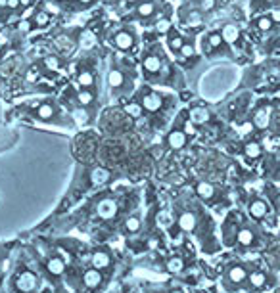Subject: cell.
Returning <instances> with one entry per match:
<instances>
[{"label": "cell", "instance_id": "4dcf8cb0", "mask_svg": "<svg viewBox=\"0 0 280 293\" xmlns=\"http://www.w3.org/2000/svg\"><path fill=\"white\" fill-rule=\"evenodd\" d=\"M171 27H173V25H171V21H169L167 17H163V19H160V21L156 23V31H158L160 35H167V33L171 31Z\"/></svg>", "mask_w": 280, "mask_h": 293}, {"label": "cell", "instance_id": "9a60e30c", "mask_svg": "<svg viewBox=\"0 0 280 293\" xmlns=\"http://www.w3.org/2000/svg\"><path fill=\"white\" fill-rule=\"evenodd\" d=\"M178 226H180V230H184V232H192L194 226H196V217H194V213H182V215L178 217Z\"/></svg>", "mask_w": 280, "mask_h": 293}, {"label": "cell", "instance_id": "83f0119b", "mask_svg": "<svg viewBox=\"0 0 280 293\" xmlns=\"http://www.w3.org/2000/svg\"><path fill=\"white\" fill-rule=\"evenodd\" d=\"M250 284L253 286V288H263L267 284V276L263 274V272H259V270H255V272H251L250 274Z\"/></svg>", "mask_w": 280, "mask_h": 293}, {"label": "cell", "instance_id": "2e32d148", "mask_svg": "<svg viewBox=\"0 0 280 293\" xmlns=\"http://www.w3.org/2000/svg\"><path fill=\"white\" fill-rule=\"evenodd\" d=\"M269 121H271V111L269 109H259L255 115H253V125L257 129H267L269 127Z\"/></svg>", "mask_w": 280, "mask_h": 293}, {"label": "cell", "instance_id": "9c48e42d", "mask_svg": "<svg viewBox=\"0 0 280 293\" xmlns=\"http://www.w3.org/2000/svg\"><path fill=\"white\" fill-rule=\"evenodd\" d=\"M182 44H184L182 35H180L175 27H171V31L167 33V48H169L173 54H178V52H180V48H182Z\"/></svg>", "mask_w": 280, "mask_h": 293}, {"label": "cell", "instance_id": "484cf974", "mask_svg": "<svg viewBox=\"0 0 280 293\" xmlns=\"http://www.w3.org/2000/svg\"><path fill=\"white\" fill-rule=\"evenodd\" d=\"M182 268H184V261H182L180 257H171V259L167 261V270H169L171 274L182 272Z\"/></svg>", "mask_w": 280, "mask_h": 293}, {"label": "cell", "instance_id": "1f68e13d", "mask_svg": "<svg viewBox=\"0 0 280 293\" xmlns=\"http://www.w3.org/2000/svg\"><path fill=\"white\" fill-rule=\"evenodd\" d=\"M125 230H127V232H131V234L138 232V230H140V219H136V217L127 219V222H125Z\"/></svg>", "mask_w": 280, "mask_h": 293}, {"label": "cell", "instance_id": "4316f807", "mask_svg": "<svg viewBox=\"0 0 280 293\" xmlns=\"http://www.w3.org/2000/svg\"><path fill=\"white\" fill-rule=\"evenodd\" d=\"M79 43L83 48H92L94 44H96V35L92 33V31H83V35H81V39H79Z\"/></svg>", "mask_w": 280, "mask_h": 293}, {"label": "cell", "instance_id": "b9f144b4", "mask_svg": "<svg viewBox=\"0 0 280 293\" xmlns=\"http://www.w3.org/2000/svg\"><path fill=\"white\" fill-rule=\"evenodd\" d=\"M31 25H33V21H21V25H19V27H21V29H31Z\"/></svg>", "mask_w": 280, "mask_h": 293}, {"label": "cell", "instance_id": "3957f363", "mask_svg": "<svg viewBox=\"0 0 280 293\" xmlns=\"http://www.w3.org/2000/svg\"><path fill=\"white\" fill-rule=\"evenodd\" d=\"M140 105H142V109L148 111V113L160 111L163 105L162 94H158V92H146V94L142 96V100H140Z\"/></svg>", "mask_w": 280, "mask_h": 293}, {"label": "cell", "instance_id": "5b68a950", "mask_svg": "<svg viewBox=\"0 0 280 293\" xmlns=\"http://www.w3.org/2000/svg\"><path fill=\"white\" fill-rule=\"evenodd\" d=\"M156 12H158L156 2H154V0H144V2H140V4L134 8V17L146 21V19H150V17H154Z\"/></svg>", "mask_w": 280, "mask_h": 293}, {"label": "cell", "instance_id": "f546056e", "mask_svg": "<svg viewBox=\"0 0 280 293\" xmlns=\"http://www.w3.org/2000/svg\"><path fill=\"white\" fill-rule=\"evenodd\" d=\"M194 54H196V48H194V44L188 43V41H184L182 48H180V52H178V56H180L182 59H192V58H194Z\"/></svg>", "mask_w": 280, "mask_h": 293}, {"label": "cell", "instance_id": "ba28073f", "mask_svg": "<svg viewBox=\"0 0 280 293\" xmlns=\"http://www.w3.org/2000/svg\"><path fill=\"white\" fill-rule=\"evenodd\" d=\"M98 215L106 220L113 219V217L117 215V203H115L113 199H102V201L98 203Z\"/></svg>", "mask_w": 280, "mask_h": 293}, {"label": "cell", "instance_id": "60d3db41", "mask_svg": "<svg viewBox=\"0 0 280 293\" xmlns=\"http://www.w3.org/2000/svg\"><path fill=\"white\" fill-rule=\"evenodd\" d=\"M271 19H273V21H280V10H275V12L271 14Z\"/></svg>", "mask_w": 280, "mask_h": 293}, {"label": "cell", "instance_id": "8992f818", "mask_svg": "<svg viewBox=\"0 0 280 293\" xmlns=\"http://www.w3.org/2000/svg\"><path fill=\"white\" fill-rule=\"evenodd\" d=\"M108 85L110 88H113V90H121V88L127 85V79H125V73L119 69V67H112L110 69V73H108Z\"/></svg>", "mask_w": 280, "mask_h": 293}, {"label": "cell", "instance_id": "f35d334b", "mask_svg": "<svg viewBox=\"0 0 280 293\" xmlns=\"http://www.w3.org/2000/svg\"><path fill=\"white\" fill-rule=\"evenodd\" d=\"M37 79H39L37 69H31V71H27V75H25V81H27V83H35Z\"/></svg>", "mask_w": 280, "mask_h": 293}, {"label": "cell", "instance_id": "7a4b0ae2", "mask_svg": "<svg viewBox=\"0 0 280 293\" xmlns=\"http://www.w3.org/2000/svg\"><path fill=\"white\" fill-rule=\"evenodd\" d=\"M37 284H39V280L37 276L29 272V270H25V272H21L17 280H15V288L19 290L21 293H33L37 290Z\"/></svg>", "mask_w": 280, "mask_h": 293}, {"label": "cell", "instance_id": "52a82bcc", "mask_svg": "<svg viewBox=\"0 0 280 293\" xmlns=\"http://www.w3.org/2000/svg\"><path fill=\"white\" fill-rule=\"evenodd\" d=\"M35 115H37V119H41V121H54L56 115H58V111H56V107L50 102H43L37 105Z\"/></svg>", "mask_w": 280, "mask_h": 293}, {"label": "cell", "instance_id": "f6af8a7d", "mask_svg": "<svg viewBox=\"0 0 280 293\" xmlns=\"http://www.w3.org/2000/svg\"><path fill=\"white\" fill-rule=\"evenodd\" d=\"M54 2H58V4H67V2H71V0H54Z\"/></svg>", "mask_w": 280, "mask_h": 293}, {"label": "cell", "instance_id": "d4e9b609", "mask_svg": "<svg viewBox=\"0 0 280 293\" xmlns=\"http://www.w3.org/2000/svg\"><path fill=\"white\" fill-rule=\"evenodd\" d=\"M236 240H238L240 245H251L253 240H255V236H253V232H251L250 228H242L238 232V236H236Z\"/></svg>", "mask_w": 280, "mask_h": 293}, {"label": "cell", "instance_id": "44dd1931", "mask_svg": "<svg viewBox=\"0 0 280 293\" xmlns=\"http://www.w3.org/2000/svg\"><path fill=\"white\" fill-rule=\"evenodd\" d=\"M246 278H248V272H246L244 266H232L228 270V280L234 282V284H240V282H244Z\"/></svg>", "mask_w": 280, "mask_h": 293}, {"label": "cell", "instance_id": "836d02e7", "mask_svg": "<svg viewBox=\"0 0 280 293\" xmlns=\"http://www.w3.org/2000/svg\"><path fill=\"white\" fill-rule=\"evenodd\" d=\"M45 65L48 69H59V58H56V56H46Z\"/></svg>", "mask_w": 280, "mask_h": 293}, {"label": "cell", "instance_id": "603a6c76", "mask_svg": "<svg viewBox=\"0 0 280 293\" xmlns=\"http://www.w3.org/2000/svg\"><path fill=\"white\" fill-rule=\"evenodd\" d=\"M223 43H224V39H223L221 33H209L206 37V41H204V46H209V48L217 50V48H221Z\"/></svg>", "mask_w": 280, "mask_h": 293}, {"label": "cell", "instance_id": "ab89813d", "mask_svg": "<svg viewBox=\"0 0 280 293\" xmlns=\"http://www.w3.org/2000/svg\"><path fill=\"white\" fill-rule=\"evenodd\" d=\"M19 6H21L19 0H6V8H10V10H17Z\"/></svg>", "mask_w": 280, "mask_h": 293}, {"label": "cell", "instance_id": "ee69618b", "mask_svg": "<svg viewBox=\"0 0 280 293\" xmlns=\"http://www.w3.org/2000/svg\"><path fill=\"white\" fill-rule=\"evenodd\" d=\"M251 129V125H244V127H242V132H248Z\"/></svg>", "mask_w": 280, "mask_h": 293}, {"label": "cell", "instance_id": "7402d4cb", "mask_svg": "<svg viewBox=\"0 0 280 293\" xmlns=\"http://www.w3.org/2000/svg\"><path fill=\"white\" fill-rule=\"evenodd\" d=\"M223 39H224V43H236L238 41V37H240V31L236 25H224L221 31Z\"/></svg>", "mask_w": 280, "mask_h": 293}, {"label": "cell", "instance_id": "7c38bea8", "mask_svg": "<svg viewBox=\"0 0 280 293\" xmlns=\"http://www.w3.org/2000/svg\"><path fill=\"white\" fill-rule=\"evenodd\" d=\"M110 263H112V257H110L108 251H96V253L92 255V268H96V270L108 268Z\"/></svg>", "mask_w": 280, "mask_h": 293}, {"label": "cell", "instance_id": "277c9868", "mask_svg": "<svg viewBox=\"0 0 280 293\" xmlns=\"http://www.w3.org/2000/svg\"><path fill=\"white\" fill-rule=\"evenodd\" d=\"M142 69L148 77H158L163 69V61L158 54H148L144 61H142Z\"/></svg>", "mask_w": 280, "mask_h": 293}, {"label": "cell", "instance_id": "8d00e7d4", "mask_svg": "<svg viewBox=\"0 0 280 293\" xmlns=\"http://www.w3.org/2000/svg\"><path fill=\"white\" fill-rule=\"evenodd\" d=\"M75 2H77V8H79V10H85V8L94 6L98 0H75Z\"/></svg>", "mask_w": 280, "mask_h": 293}, {"label": "cell", "instance_id": "e0dca14e", "mask_svg": "<svg viewBox=\"0 0 280 293\" xmlns=\"http://www.w3.org/2000/svg\"><path fill=\"white\" fill-rule=\"evenodd\" d=\"M90 180H92V184H104V182L110 180V171L104 169V167H96L90 173Z\"/></svg>", "mask_w": 280, "mask_h": 293}, {"label": "cell", "instance_id": "ffe728a7", "mask_svg": "<svg viewBox=\"0 0 280 293\" xmlns=\"http://www.w3.org/2000/svg\"><path fill=\"white\" fill-rule=\"evenodd\" d=\"M46 268H48V272H50V274L58 276V274H61V272H63L65 264H63V261H61L59 257H52V259H48V263H46Z\"/></svg>", "mask_w": 280, "mask_h": 293}, {"label": "cell", "instance_id": "6da1fadb", "mask_svg": "<svg viewBox=\"0 0 280 293\" xmlns=\"http://www.w3.org/2000/svg\"><path fill=\"white\" fill-rule=\"evenodd\" d=\"M112 44L121 50V52H131L134 46L138 44V37L133 29H119L113 37H112Z\"/></svg>", "mask_w": 280, "mask_h": 293}, {"label": "cell", "instance_id": "d590c367", "mask_svg": "<svg viewBox=\"0 0 280 293\" xmlns=\"http://www.w3.org/2000/svg\"><path fill=\"white\" fill-rule=\"evenodd\" d=\"M158 222H160L162 226H167V224H171V222H173V217H171V213H167V211H162V213L158 215Z\"/></svg>", "mask_w": 280, "mask_h": 293}, {"label": "cell", "instance_id": "d6986e66", "mask_svg": "<svg viewBox=\"0 0 280 293\" xmlns=\"http://www.w3.org/2000/svg\"><path fill=\"white\" fill-rule=\"evenodd\" d=\"M77 83H79V87L90 88V90H92V87H94V73H92V71H89V69H83V71H79Z\"/></svg>", "mask_w": 280, "mask_h": 293}, {"label": "cell", "instance_id": "7bdbcfd3", "mask_svg": "<svg viewBox=\"0 0 280 293\" xmlns=\"http://www.w3.org/2000/svg\"><path fill=\"white\" fill-rule=\"evenodd\" d=\"M21 2V6H31L33 4V0H19Z\"/></svg>", "mask_w": 280, "mask_h": 293}, {"label": "cell", "instance_id": "74e56055", "mask_svg": "<svg viewBox=\"0 0 280 293\" xmlns=\"http://www.w3.org/2000/svg\"><path fill=\"white\" fill-rule=\"evenodd\" d=\"M127 111H131L133 115H136V117H138V115H140L144 109H142V105H140V103H136V105H134V103H131V105H127Z\"/></svg>", "mask_w": 280, "mask_h": 293}, {"label": "cell", "instance_id": "e575fe53", "mask_svg": "<svg viewBox=\"0 0 280 293\" xmlns=\"http://www.w3.org/2000/svg\"><path fill=\"white\" fill-rule=\"evenodd\" d=\"M257 27L261 31H269L273 27V19H271V17H259V19H257Z\"/></svg>", "mask_w": 280, "mask_h": 293}, {"label": "cell", "instance_id": "8fae6325", "mask_svg": "<svg viewBox=\"0 0 280 293\" xmlns=\"http://www.w3.org/2000/svg\"><path fill=\"white\" fill-rule=\"evenodd\" d=\"M83 282H85V286L87 288H98L100 284H102V274H100V270H96V268H89L85 274H83Z\"/></svg>", "mask_w": 280, "mask_h": 293}, {"label": "cell", "instance_id": "5bb4252c", "mask_svg": "<svg viewBox=\"0 0 280 293\" xmlns=\"http://www.w3.org/2000/svg\"><path fill=\"white\" fill-rule=\"evenodd\" d=\"M77 102H79L81 107H90L94 103V92L90 88H81L77 92Z\"/></svg>", "mask_w": 280, "mask_h": 293}, {"label": "cell", "instance_id": "4fadbf2b", "mask_svg": "<svg viewBox=\"0 0 280 293\" xmlns=\"http://www.w3.org/2000/svg\"><path fill=\"white\" fill-rule=\"evenodd\" d=\"M267 213H269V207L263 199H255L250 203V215L253 219H263Z\"/></svg>", "mask_w": 280, "mask_h": 293}, {"label": "cell", "instance_id": "d6a6232c", "mask_svg": "<svg viewBox=\"0 0 280 293\" xmlns=\"http://www.w3.org/2000/svg\"><path fill=\"white\" fill-rule=\"evenodd\" d=\"M48 21H50V15H48V12H37V15H35V25L37 27H45V25H48Z\"/></svg>", "mask_w": 280, "mask_h": 293}, {"label": "cell", "instance_id": "ac0fdd59", "mask_svg": "<svg viewBox=\"0 0 280 293\" xmlns=\"http://www.w3.org/2000/svg\"><path fill=\"white\" fill-rule=\"evenodd\" d=\"M190 119L192 123H196V125H204V123L209 121V111L206 107H194L190 111Z\"/></svg>", "mask_w": 280, "mask_h": 293}, {"label": "cell", "instance_id": "cb8c5ba5", "mask_svg": "<svg viewBox=\"0 0 280 293\" xmlns=\"http://www.w3.org/2000/svg\"><path fill=\"white\" fill-rule=\"evenodd\" d=\"M196 192H198V195H200V197L209 199V197H213L215 188H213V184H209V182H200V184L196 186Z\"/></svg>", "mask_w": 280, "mask_h": 293}, {"label": "cell", "instance_id": "f1b7e54d", "mask_svg": "<svg viewBox=\"0 0 280 293\" xmlns=\"http://www.w3.org/2000/svg\"><path fill=\"white\" fill-rule=\"evenodd\" d=\"M244 153L251 157V159H255V157H259L261 155V146L257 144V142H248L246 147H244Z\"/></svg>", "mask_w": 280, "mask_h": 293}, {"label": "cell", "instance_id": "30bf717a", "mask_svg": "<svg viewBox=\"0 0 280 293\" xmlns=\"http://www.w3.org/2000/svg\"><path fill=\"white\" fill-rule=\"evenodd\" d=\"M167 144L173 149H180V147L186 146V132L180 131V129H175V131L169 132L167 136Z\"/></svg>", "mask_w": 280, "mask_h": 293}]
</instances>
